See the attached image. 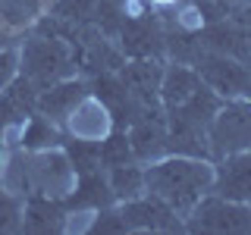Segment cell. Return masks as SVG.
Listing matches in <instances>:
<instances>
[{
  "label": "cell",
  "mask_w": 251,
  "mask_h": 235,
  "mask_svg": "<svg viewBox=\"0 0 251 235\" xmlns=\"http://www.w3.org/2000/svg\"><path fill=\"white\" fill-rule=\"evenodd\" d=\"M88 94V78L85 75H69L63 82H53L47 88L38 91L35 97V113L44 116L47 122H53L57 129H63L69 119V113L75 110V104Z\"/></svg>",
  "instance_id": "8"
},
{
  "label": "cell",
  "mask_w": 251,
  "mask_h": 235,
  "mask_svg": "<svg viewBox=\"0 0 251 235\" xmlns=\"http://www.w3.org/2000/svg\"><path fill=\"white\" fill-rule=\"evenodd\" d=\"M16 44H19V38H16L13 31L3 25V19H0V50H3V47H16Z\"/></svg>",
  "instance_id": "22"
},
{
  "label": "cell",
  "mask_w": 251,
  "mask_h": 235,
  "mask_svg": "<svg viewBox=\"0 0 251 235\" xmlns=\"http://www.w3.org/2000/svg\"><path fill=\"white\" fill-rule=\"evenodd\" d=\"M107 182H110V191H113V201L123 204V201H132L138 194L148 191L145 185V163L138 160H129V163H116V166H107Z\"/></svg>",
  "instance_id": "16"
},
{
  "label": "cell",
  "mask_w": 251,
  "mask_h": 235,
  "mask_svg": "<svg viewBox=\"0 0 251 235\" xmlns=\"http://www.w3.org/2000/svg\"><path fill=\"white\" fill-rule=\"evenodd\" d=\"M116 210L123 216L126 232H185V219L151 191L116 204Z\"/></svg>",
  "instance_id": "7"
},
{
  "label": "cell",
  "mask_w": 251,
  "mask_h": 235,
  "mask_svg": "<svg viewBox=\"0 0 251 235\" xmlns=\"http://www.w3.org/2000/svg\"><path fill=\"white\" fill-rule=\"evenodd\" d=\"M138 163H151L157 157L167 154V119H163V110H145L135 122L126 129Z\"/></svg>",
  "instance_id": "13"
},
{
  "label": "cell",
  "mask_w": 251,
  "mask_h": 235,
  "mask_svg": "<svg viewBox=\"0 0 251 235\" xmlns=\"http://www.w3.org/2000/svg\"><path fill=\"white\" fill-rule=\"evenodd\" d=\"M25 176H28V194L66 201L75 188L78 172L69 154L63 151V144H57L44 147V151H25Z\"/></svg>",
  "instance_id": "3"
},
{
  "label": "cell",
  "mask_w": 251,
  "mask_h": 235,
  "mask_svg": "<svg viewBox=\"0 0 251 235\" xmlns=\"http://www.w3.org/2000/svg\"><path fill=\"white\" fill-rule=\"evenodd\" d=\"M22 207L25 198H19L0 182V232H19L22 229Z\"/></svg>",
  "instance_id": "20"
},
{
  "label": "cell",
  "mask_w": 251,
  "mask_h": 235,
  "mask_svg": "<svg viewBox=\"0 0 251 235\" xmlns=\"http://www.w3.org/2000/svg\"><path fill=\"white\" fill-rule=\"evenodd\" d=\"M198 41L207 50L226 53V57H235L239 63L251 66V28L245 22H239L235 16H223V19L204 25L198 31Z\"/></svg>",
  "instance_id": "9"
},
{
  "label": "cell",
  "mask_w": 251,
  "mask_h": 235,
  "mask_svg": "<svg viewBox=\"0 0 251 235\" xmlns=\"http://www.w3.org/2000/svg\"><path fill=\"white\" fill-rule=\"evenodd\" d=\"M116 125H113V116H110L107 104L88 91L75 104L73 113H69L66 125H63V135L75 138V141H94V144H98V141H104Z\"/></svg>",
  "instance_id": "10"
},
{
  "label": "cell",
  "mask_w": 251,
  "mask_h": 235,
  "mask_svg": "<svg viewBox=\"0 0 251 235\" xmlns=\"http://www.w3.org/2000/svg\"><path fill=\"white\" fill-rule=\"evenodd\" d=\"M19 75V50L16 47H3L0 50V91Z\"/></svg>",
  "instance_id": "21"
},
{
  "label": "cell",
  "mask_w": 251,
  "mask_h": 235,
  "mask_svg": "<svg viewBox=\"0 0 251 235\" xmlns=\"http://www.w3.org/2000/svg\"><path fill=\"white\" fill-rule=\"evenodd\" d=\"M145 185L148 191L167 201L179 216H188L214 185V160L207 157H185V154H163L145 163Z\"/></svg>",
  "instance_id": "1"
},
{
  "label": "cell",
  "mask_w": 251,
  "mask_h": 235,
  "mask_svg": "<svg viewBox=\"0 0 251 235\" xmlns=\"http://www.w3.org/2000/svg\"><path fill=\"white\" fill-rule=\"evenodd\" d=\"M185 232L210 235H251V204L229 201L207 191L185 216Z\"/></svg>",
  "instance_id": "5"
},
{
  "label": "cell",
  "mask_w": 251,
  "mask_h": 235,
  "mask_svg": "<svg viewBox=\"0 0 251 235\" xmlns=\"http://www.w3.org/2000/svg\"><path fill=\"white\" fill-rule=\"evenodd\" d=\"M251 147V104L245 97L220 100L217 113L207 125V151L210 160L229 157Z\"/></svg>",
  "instance_id": "4"
},
{
  "label": "cell",
  "mask_w": 251,
  "mask_h": 235,
  "mask_svg": "<svg viewBox=\"0 0 251 235\" xmlns=\"http://www.w3.org/2000/svg\"><path fill=\"white\" fill-rule=\"evenodd\" d=\"M98 151H100V166H116V163H129L135 160L132 154V144H129V135L126 129H113L104 141H98Z\"/></svg>",
  "instance_id": "18"
},
{
  "label": "cell",
  "mask_w": 251,
  "mask_h": 235,
  "mask_svg": "<svg viewBox=\"0 0 251 235\" xmlns=\"http://www.w3.org/2000/svg\"><path fill=\"white\" fill-rule=\"evenodd\" d=\"M19 75H25L38 91L53 82H63L69 75H78L75 69V44L63 35L31 28L19 38Z\"/></svg>",
  "instance_id": "2"
},
{
  "label": "cell",
  "mask_w": 251,
  "mask_h": 235,
  "mask_svg": "<svg viewBox=\"0 0 251 235\" xmlns=\"http://www.w3.org/2000/svg\"><path fill=\"white\" fill-rule=\"evenodd\" d=\"M195 72L201 75V82L207 85L210 91H217L223 100L229 97H245L248 85H251V66L239 63L235 57H226V53H217V50H207L201 47L192 60Z\"/></svg>",
  "instance_id": "6"
},
{
  "label": "cell",
  "mask_w": 251,
  "mask_h": 235,
  "mask_svg": "<svg viewBox=\"0 0 251 235\" xmlns=\"http://www.w3.org/2000/svg\"><path fill=\"white\" fill-rule=\"evenodd\" d=\"M210 191L229 201L251 204V147L214 160V185Z\"/></svg>",
  "instance_id": "12"
},
{
  "label": "cell",
  "mask_w": 251,
  "mask_h": 235,
  "mask_svg": "<svg viewBox=\"0 0 251 235\" xmlns=\"http://www.w3.org/2000/svg\"><path fill=\"white\" fill-rule=\"evenodd\" d=\"M245 100H248V104H251V85H248V91H245Z\"/></svg>",
  "instance_id": "23"
},
{
  "label": "cell",
  "mask_w": 251,
  "mask_h": 235,
  "mask_svg": "<svg viewBox=\"0 0 251 235\" xmlns=\"http://www.w3.org/2000/svg\"><path fill=\"white\" fill-rule=\"evenodd\" d=\"M50 3H53V0H44V6H50Z\"/></svg>",
  "instance_id": "24"
},
{
  "label": "cell",
  "mask_w": 251,
  "mask_h": 235,
  "mask_svg": "<svg viewBox=\"0 0 251 235\" xmlns=\"http://www.w3.org/2000/svg\"><path fill=\"white\" fill-rule=\"evenodd\" d=\"M113 191H110V182H107V172L104 169H91V172H78L75 179V188L73 194L66 198V207L69 210H104V207H113Z\"/></svg>",
  "instance_id": "15"
},
{
  "label": "cell",
  "mask_w": 251,
  "mask_h": 235,
  "mask_svg": "<svg viewBox=\"0 0 251 235\" xmlns=\"http://www.w3.org/2000/svg\"><path fill=\"white\" fill-rule=\"evenodd\" d=\"M66 229V201L41 198V194H28L25 207H22V229L19 232H63Z\"/></svg>",
  "instance_id": "14"
},
{
  "label": "cell",
  "mask_w": 251,
  "mask_h": 235,
  "mask_svg": "<svg viewBox=\"0 0 251 235\" xmlns=\"http://www.w3.org/2000/svg\"><path fill=\"white\" fill-rule=\"evenodd\" d=\"M44 13H47L44 0H0V19L16 38L35 28Z\"/></svg>",
  "instance_id": "17"
},
{
  "label": "cell",
  "mask_w": 251,
  "mask_h": 235,
  "mask_svg": "<svg viewBox=\"0 0 251 235\" xmlns=\"http://www.w3.org/2000/svg\"><path fill=\"white\" fill-rule=\"evenodd\" d=\"M163 63L157 57H138V60H126L120 75V82L126 85V91L138 100L141 107L157 110L160 107V78H163Z\"/></svg>",
  "instance_id": "11"
},
{
  "label": "cell",
  "mask_w": 251,
  "mask_h": 235,
  "mask_svg": "<svg viewBox=\"0 0 251 235\" xmlns=\"http://www.w3.org/2000/svg\"><path fill=\"white\" fill-rule=\"evenodd\" d=\"M100 0H53L47 6V13L57 16V19H66L73 25H85V22H94V13H98Z\"/></svg>",
  "instance_id": "19"
}]
</instances>
